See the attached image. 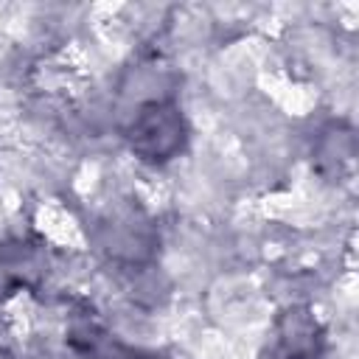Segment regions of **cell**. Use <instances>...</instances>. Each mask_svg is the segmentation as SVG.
<instances>
[{"label": "cell", "mask_w": 359, "mask_h": 359, "mask_svg": "<svg viewBox=\"0 0 359 359\" xmlns=\"http://www.w3.org/2000/svg\"><path fill=\"white\" fill-rule=\"evenodd\" d=\"M132 151L146 163H168L185 146V121L174 101L160 98L143 104L129 129H126Z\"/></svg>", "instance_id": "cell-1"}]
</instances>
